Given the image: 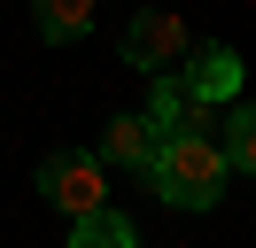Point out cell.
<instances>
[{"mask_svg":"<svg viewBox=\"0 0 256 248\" xmlns=\"http://www.w3.org/2000/svg\"><path fill=\"white\" fill-rule=\"evenodd\" d=\"M186 93H194V101H233V93H240V54H233V46H202L194 70H186Z\"/></svg>","mask_w":256,"mask_h":248,"instance_id":"5b68a950","label":"cell"},{"mask_svg":"<svg viewBox=\"0 0 256 248\" xmlns=\"http://www.w3.org/2000/svg\"><path fill=\"white\" fill-rule=\"evenodd\" d=\"M218 155H225V170H248V163H256V116H248V108H233V116H225Z\"/></svg>","mask_w":256,"mask_h":248,"instance_id":"9c48e42d","label":"cell"},{"mask_svg":"<svg viewBox=\"0 0 256 248\" xmlns=\"http://www.w3.org/2000/svg\"><path fill=\"white\" fill-rule=\"evenodd\" d=\"M156 148H163V132L148 116H116L109 132H101V155H109V163H132L140 178H148V163H156Z\"/></svg>","mask_w":256,"mask_h":248,"instance_id":"8992f818","label":"cell"},{"mask_svg":"<svg viewBox=\"0 0 256 248\" xmlns=\"http://www.w3.org/2000/svg\"><path fill=\"white\" fill-rule=\"evenodd\" d=\"M86 24H94V0H39V31H47L54 46L86 39Z\"/></svg>","mask_w":256,"mask_h":248,"instance_id":"ba28073f","label":"cell"},{"mask_svg":"<svg viewBox=\"0 0 256 248\" xmlns=\"http://www.w3.org/2000/svg\"><path fill=\"white\" fill-rule=\"evenodd\" d=\"M70 248H140V232H132V217H116L109 202H101V210H86L78 225H70Z\"/></svg>","mask_w":256,"mask_h":248,"instance_id":"52a82bcc","label":"cell"},{"mask_svg":"<svg viewBox=\"0 0 256 248\" xmlns=\"http://www.w3.org/2000/svg\"><path fill=\"white\" fill-rule=\"evenodd\" d=\"M148 178H156V194L171 202V210H210V202L225 194L233 170H225V155H218V140H210V132H163Z\"/></svg>","mask_w":256,"mask_h":248,"instance_id":"6da1fadb","label":"cell"},{"mask_svg":"<svg viewBox=\"0 0 256 248\" xmlns=\"http://www.w3.org/2000/svg\"><path fill=\"white\" fill-rule=\"evenodd\" d=\"M148 124H156V132H210V101H194L186 78H163V86H156V108H148Z\"/></svg>","mask_w":256,"mask_h":248,"instance_id":"277c9868","label":"cell"},{"mask_svg":"<svg viewBox=\"0 0 256 248\" xmlns=\"http://www.w3.org/2000/svg\"><path fill=\"white\" fill-rule=\"evenodd\" d=\"M186 54V24H178L171 8H140L124 31V62L132 70H171V62Z\"/></svg>","mask_w":256,"mask_h":248,"instance_id":"3957f363","label":"cell"},{"mask_svg":"<svg viewBox=\"0 0 256 248\" xmlns=\"http://www.w3.org/2000/svg\"><path fill=\"white\" fill-rule=\"evenodd\" d=\"M39 194L54 202V210H70V217H86V210H101V163L94 155H78V148H62V155H47L39 163Z\"/></svg>","mask_w":256,"mask_h":248,"instance_id":"7a4b0ae2","label":"cell"}]
</instances>
